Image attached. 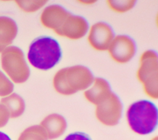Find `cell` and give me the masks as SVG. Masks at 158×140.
Returning a JSON list of instances; mask_svg holds the SVG:
<instances>
[{
  "instance_id": "1",
  "label": "cell",
  "mask_w": 158,
  "mask_h": 140,
  "mask_svg": "<svg viewBox=\"0 0 158 140\" xmlns=\"http://www.w3.org/2000/svg\"><path fill=\"white\" fill-rule=\"evenodd\" d=\"M93 80V75L88 68L77 65L59 70L53 77L52 85L57 93L70 96L85 91L91 85Z\"/></svg>"
},
{
  "instance_id": "2",
  "label": "cell",
  "mask_w": 158,
  "mask_h": 140,
  "mask_svg": "<svg viewBox=\"0 0 158 140\" xmlns=\"http://www.w3.org/2000/svg\"><path fill=\"white\" fill-rule=\"evenodd\" d=\"M62 50L58 41L49 36H41L30 45L27 58L35 68L48 70L60 60Z\"/></svg>"
},
{
  "instance_id": "3",
  "label": "cell",
  "mask_w": 158,
  "mask_h": 140,
  "mask_svg": "<svg viewBox=\"0 0 158 140\" xmlns=\"http://www.w3.org/2000/svg\"><path fill=\"white\" fill-rule=\"evenodd\" d=\"M130 129L139 135L152 133L157 127L158 110L156 105L148 100H139L132 103L126 113Z\"/></svg>"
},
{
  "instance_id": "4",
  "label": "cell",
  "mask_w": 158,
  "mask_h": 140,
  "mask_svg": "<svg viewBox=\"0 0 158 140\" xmlns=\"http://www.w3.org/2000/svg\"><path fill=\"white\" fill-rule=\"evenodd\" d=\"M138 80L143 84L144 93L152 99L158 98V56L156 51L147 50L139 58L136 72Z\"/></svg>"
},
{
  "instance_id": "5",
  "label": "cell",
  "mask_w": 158,
  "mask_h": 140,
  "mask_svg": "<svg viewBox=\"0 0 158 140\" xmlns=\"http://www.w3.org/2000/svg\"><path fill=\"white\" fill-rule=\"evenodd\" d=\"M1 67L15 83H23L29 78L30 70L21 49L15 46L6 47L1 56Z\"/></svg>"
},
{
  "instance_id": "6",
  "label": "cell",
  "mask_w": 158,
  "mask_h": 140,
  "mask_svg": "<svg viewBox=\"0 0 158 140\" xmlns=\"http://www.w3.org/2000/svg\"><path fill=\"white\" fill-rule=\"evenodd\" d=\"M123 105L118 96L112 91L102 102L96 105L95 116L102 125H117L122 115Z\"/></svg>"
},
{
  "instance_id": "7",
  "label": "cell",
  "mask_w": 158,
  "mask_h": 140,
  "mask_svg": "<svg viewBox=\"0 0 158 140\" xmlns=\"http://www.w3.org/2000/svg\"><path fill=\"white\" fill-rule=\"evenodd\" d=\"M107 51L110 57L115 62L125 64L135 56L136 46L130 36L119 35L114 36Z\"/></svg>"
},
{
  "instance_id": "8",
  "label": "cell",
  "mask_w": 158,
  "mask_h": 140,
  "mask_svg": "<svg viewBox=\"0 0 158 140\" xmlns=\"http://www.w3.org/2000/svg\"><path fill=\"white\" fill-rule=\"evenodd\" d=\"M114 38L112 27L107 23L99 22L89 28L87 38L89 44L98 51H107Z\"/></svg>"
},
{
  "instance_id": "9",
  "label": "cell",
  "mask_w": 158,
  "mask_h": 140,
  "mask_svg": "<svg viewBox=\"0 0 158 140\" xmlns=\"http://www.w3.org/2000/svg\"><path fill=\"white\" fill-rule=\"evenodd\" d=\"M88 29V22L85 18L71 13L61 27L54 32L60 36L76 40L85 36Z\"/></svg>"
},
{
  "instance_id": "10",
  "label": "cell",
  "mask_w": 158,
  "mask_h": 140,
  "mask_svg": "<svg viewBox=\"0 0 158 140\" xmlns=\"http://www.w3.org/2000/svg\"><path fill=\"white\" fill-rule=\"evenodd\" d=\"M71 13L64 7L52 4L46 7L40 15V22L43 27L52 30H59Z\"/></svg>"
},
{
  "instance_id": "11",
  "label": "cell",
  "mask_w": 158,
  "mask_h": 140,
  "mask_svg": "<svg viewBox=\"0 0 158 140\" xmlns=\"http://www.w3.org/2000/svg\"><path fill=\"white\" fill-rule=\"evenodd\" d=\"M45 132L48 139L60 137L65 131L67 123L65 118L59 113H51L45 117L40 125Z\"/></svg>"
},
{
  "instance_id": "12",
  "label": "cell",
  "mask_w": 158,
  "mask_h": 140,
  "mask_svg": "<svg viewBox=\"0 0 158 140\" xmlns=\"http://www.w3.org/2000/svg\"><path fill=\"white\" fill-rule=\"evenodd\" d=\"M84 91L85 99L95 105L104 100L112 92L109 82L100 77L94 78L91 85Z\"/></svg>"
},
{
  "instance_id": "13",
  "label": "cell",
  "mask_w": 158,
  "mask_h": 140,
  "mask_svg": "<svg viewBox=\"0 0 158 140\" xmlns=\"http://www.w3.org/2000/svg\"><path fill=\"white\" fill-rule=\"evenodd\" d=\"M17 32V25L12 19L0 16V52L12 44Z\"/></svg>"
},
{
  "instance_id": "14",
  "label": "cell",
  "mask_w": 158,
  "mask_h": 140,
  "mask_svg": "<svg viewBox=\"0 0 158 140\" xmlns=\"http://www.w3.org/2000/svg\"><path fill=\"white\" fill-rule=\"evenodd\" d=\"M0 104L7 110L10 118H15L21 116L25 109V104L23 99L16 93L10 94L0 101Z\"/></svg>"
},
{
  "instance_id": "15",
  "label": "cell",
  "mask_w": 158,
  "mask_h": 140,
  "mask_svg": "<svg viewBox=\"0 0 158 140\" xmlns=\"http://www.w3.org/2000/svg\"><path fill=\"white\" fill-rule=\"evenodd\" d=\"M17 140H48L45 132L39 125L30 126L25 129Z\"/></svg>"
},
{
  "instance_id": "16",
  "label": "cell",
  "mask_w": 158,
  "mask_h": 140,
  "mask_svg": "<svg viewBox=\"0 0 158 140\" xmlns=\"http://www.w3.org/2000/svg\"><path fill=\"white\" fill-rule=\"evenodd\" d=\"M135 1H107L109 8L117 13H124L131 10L135 5Z\"/></svg>"
},
{
  "instance_id": "17",
  "label": "cell",
  "mask_w": 158,
  "mask_h": 140,
  "mask_svg": "<svg viewBox=\"0 0 158 140\" xmlns=\"http://www.w3.org/2000/svg\"><path fill=\"white\" fill-rule=\"evenodd\" d=\"M19 7L27 13L35 12L42 8L48 2L47 1H15Z\"/></svg>"
},
{
  "instance_id": "18",
  "label": "cell",
  "mask_w": 158,
  "mask_h": 140,
  "mask_svg": "<svg viewBox=\"0 0 158 140\" xmlns=\"http://www.w3.org/2000/svg\"><path fill=\"white\" fill-rule=\"evenodd\" d=\"M14 91V84L0 70V96H7Z\"/></svg>"
},
{
  "instance_id": "19",
  "label": "cell",
  "mask_w": 158,
  "mask_h": 140,
  "mask_svg": "<svg viewBox=\"0 0 158 140\" xmlns=\"http://www.w3.org/2000/svg\"><path fill=\"white\" fill-rule=\"evenodd\" d=\"M9 113L6 108L0 104V128L4 127L8 122Z\"/></svg>"
},
{
  "instance_id": "20",
  "label": "cell",
  "mask_w": 158,
  "mask_h": 140,
  "mask_svg": "<svg viewBox=\"0 0 158 140\" xmlns=\"http://www.w3.org/2000/svg\"><path fill=\"white\" fill-rule=\"evenodd\" d=\"M64 140H91L85 133L82 132H75L67 135Z\"/></svg>"
},
{
  "instance_id": "21",
  "label": "cell",
  "mask_w": 158,
  "mask_h": 140,
  "mask_svg": "<svg viewBox=\"0 0 158 140\" xmlns=\"http://www.w3.org/2000/svg\"><path fill=\"white\" fill-rule=\"evenodd\" d=\"M0 140H11V139L6 133L2 131H0Z\"/></svg>"
},
{
  "instance_id": "22",
  "label": "cell",
  "mask_w": 158,
  "mask_h": 140,
  "mask_svg": "<svg viewBox=\"0 0 158 140\" xmlns=\"http://www.w3.org/2000/svg\"><path fill=\"white\" fill-rule=\"evenodd\" d=\"M151 140H158V138H157V136H155V137H154V138H152Z\"/></svg>"
}]
</instances>
